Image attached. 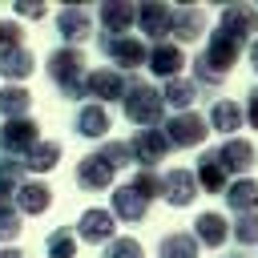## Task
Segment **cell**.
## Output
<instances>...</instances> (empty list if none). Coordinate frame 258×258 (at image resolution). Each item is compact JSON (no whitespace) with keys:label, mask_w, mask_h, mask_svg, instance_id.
<instances>
[{"label":"cell","mask_w":258,"mask_h":258,"mask_svg":"<svg viewBox=\"0 0 258 258\" xmlns=\"http://www.w3.org/2000/svg\"><path fill=\"white\" fill-rule=\"evenodd\" d=\"M157 189H161V173H153V169H137L133 181H125L121 189H113V210H109V214H113L117 222L137 226V222L149 218V206H153Z\"/></svg>","instance_id":"cell-1"},{"label":"cell","mask_w":258,"mask_h":258,"mask_svg":"<svg viewBox=\"0 0 258 258\" xmlns=\"http://www.w3.org/2000/svg\"><path fill=\"white\" fill-rule=\"evenodd\" d=\"M44 73L48 81L60 89V97L69 101H81L85 97V77H89V64H85V52L81 48H52L48 60H44Z\"/></svg>","instance_id":"cell-2"},{"label":"cell","mask_w":258,"mask_h":258,"mask_svg":"<svg viewBox=\"0 0 258 258\" xmlns=\"http://www.w3.org/2000/svg\"><path fill=\"white\" fill-rule=\"evenodd\" d=\"M121 109H125V117H129L137 129H157L161 117H165L161 93H157L149 81H137V77H129V89H125V97H121Z\"/></svg>","instance_id":"cell-3"},{"label":"cell","mask_w":258,"mask_h":258,"mask_svg":"<svg viewBox=\"0 0 258 258\" xmlns=\"http://www.w3.org/2000/svg\"><path fill=\"white\" fill-rule=\"evenodd\" d=\"M97 48L105 52V60H109V69H117V73H133V69H141L145 60H149V44L141 40V36H133V32H125V36H97Z\"/></svg>","instance_id":"cell-4"},{"label":"cell","mask_w":258,"mask_h":258,"mask_svg":"<svg viewBox=\"0 0 258 258\" xmlns=\"http://www.w3.org/2000/svg\"><path fill=\"white\" fill-rule=\"evenodd\" d=\"M161 133H165L169 149H198V145L206 141L210 125H206V117H202L198 109H185V113H173V117L161 125Z\"/></svg>","instance_id":"cell-5"},{"label":"cell","mask_w":258,"mask_h":258,"mask_svg":"<svg viewBox=\"0 0 258 258\" xmlns=\"http://www.w3.org/2000/svg\"><path fill=\"white\" fill-rule=\"evenodd\" d=\"M40 141V125L32 117H20V121H4L0 125V157H12V161H24L28 149Z\"/></svg>","instance_id":"cell-6"},{"label":"cell","mask_w":258,"mask_h":258,"mask_svg":"<svg viewBox=\"0 0 258 258\" xmlns=\"http://www.w3.org/2000/svg\"><path fill=\"white\" fill-rule=\"evenodd\" d=\"M125 89H129V77H125V73H117V69H109V64L89 69V77H85V97H89L93 105L121 101V97H125Z\"/></svg>","instance_id":"cell-7"},{"label":"cell","mask_w":258,"mask_h":258,"mask_svg":"<svg viewBox=\"0 0 258 258\" xmlns=\"http://www.w3.org/2000/svg\"><path fill=\"white\" fill-rule=\"evenodd\" d=\"M125 145H129V157H133L141 169H153L161 157H169V141H165L161 125H157V129H137Z\"/></svg>","instance_id":"cell-8"},{"label":"cell","mask_w":258,"mask_h":258,"mask_svg":"<svg viewBox=\"0 0 258 258\" xmlns=\"http://www.w3.org/2000/svg\"><path fill=\"white\" fill-rule=\"evenodd\" d=\"M77 242H89V246H105V242H113L117 238V218L109 214V210H101V206H93V210H85L81 214V222H77Z\"/></svg>","instance_id":"cell-9"},{"label":"cell","mask_w":258,"mask_h":258,"mask_svg":"<svg viewBox=\"0 0 258 258\" xmlns=\"http://www.w3.org/2000/svg\"><path fill=\"white\" fill-rule=\"evenodd\" d=\"M254 28H258V8H250V4H230L222 12V24H218V32L238 40V44H250Z\"/></svg>","instance_id":"cell-10"},{"label":"cell","mask_w":258,"mask_h":258,"mask_svg":"<svg viewBox=\"0 0 258 258\" xmlns=\"http://www.w3.org/2000/svg\"><path fill=\"white\" fill-rule=\"evenodd\" d=\"M56 32L64 36V44H69V48H77L81 40H89V36H93V12H89V8H81V4L60 8V12H56Z\"/></svg>","instance_id":"cell-11"},{"label":"cell","mask_w":258,"mask_h":258,"mask_svg":"<svg viewBox=\"0 0 258 258\" xmlns=\"http://www.w3.org/2000/svg\"><path fill=\"white\" fill-rule=\"evenodd\" d=\"M214 153H218V165L226 169V177L230 173H250L254 161H258V149L246 137H226V145H218Z\"/></svg>","instance_id":"cell-12"},{"label":"cell","mask_w":258,"mask_h":258,"mask_svg":"<svg viewBox=\"0 0 258 258\" xmlns=\"http://www.w3.org/2000/svg\"><path fill=\"white\" fill-rule=\"evenodd\" d=\"M145 69H149L153 77H161V81H173V77H181V69H185V52H181L173 40L149 44V60H145Z\"/></svg>","instance_id":"cell-13"},{"label":"cell","mask_w":258,"mask_h":258,"mask_svg":"<svg viewBox=\"0 0 258 258\" xmlns=\"http://www.w3.org/2000/svg\"><path fill=\"white\" fill-rule=\"evenodd\" d=\"M157 198H165L169 206H189L194 198H198V181H194V169H165L161 173V189H157Z\"/></svg>","instance_id":"cell-14"},{"label":"cell","mask_w":258,"mask_h":258,"mask_svg":"<svg viewBox=\"0 0 258 258\" xmlns=\"http://www.w3.org/2000/svg\"><path fill=\"white\" fill-rule=\"evenodd\" d=\"M12 206H16V214L24 218H36V214H44L48 206H52V189H48V181H40V177H24V185L12 194Z\"/></svg>","instance_id":"cell-15"},{"label":"cell","mask_w":258,"mask_h":258,"mask_svg":"<svg viewBox=\"0 0 258 258\" xmlns=\"http://www.w3.org/2000/svg\"><path fill=\"white\" fill-rule=\"evenodd\" d=\"M137 24L153 44H161L173 32V4H137Z\"/></svg>","instance_id":"cell-16"},{"label":"cell","mask_w":258,"mask_h":258,"mask_svg":"<svg viewBox=\"0 0 258 258\" xmlns=\"http://www.w3.org/2000/svg\"><path fill=\"white\" fill-rule=\"evenodd\" d=\"M97 20H101V32L105 36H125L137 20V8L133 4H121V0H109L97 8Z\"/></svg>","instance_id":"cell-17"},{"label":"cell","mask_w":258,"mask_h":258,"mask_svg":"<svg viewBox=\"0 0 258 258\" xmlns=\"http://www.w3.org/2000/svg\"><path fill=\"white\" fill-rule=\"evenodd\" d=\"M173 44L181 48L185 40H198V36H206V16H202V8L198 4H177L173 8Z\"/></svg>","instance_id":"cell-18"},{"label":"cell","mask_w":258,"mask_h":258,"mask_svg":"<svg viewBox=\"0 0 258 258\" xmlns=\"http://www.w3.org/2000/svg\"><path fill=\"white\" fill-rule=\"evenodd\" d=\"M113 177H117V173L109 169V161L97 157V149H93L89 157L77 161V185H81V189H109Z\"/></svg>","instance_id":"cell-19"},{"label":"cell","mask_w":258,"mask_h":258,"mask_svg":"<svg viewBox=\"0 0 258 258\" xmlns=\"http://www.w3.org/2000/svg\"><path fill=\"white\" fill-rule=\"evenodd\" d=\"M194 181H198V194L206 189V194H226V185H230V177H226V169L218 165V153L214 149H206L202 157H198V169H194Z\"/></svg>","instance_id":"cell-20"},{"label":"cell","mask_w":258,"mask_h":258,"mask_svg":"<svg viewBox=\"0 0 258 258\" xmlns=\"http://www.w3.org/2000/svg\"><path fill=\"white\" fill-rule=\"evenodd\" d=\"M189 234L198 238V246L218 250V246L230 238V222H226L218 210H206V214H198V222H194V230H189Z\"/></svg>","instance_id":"cell-21"},{"label":"cell","mask_w":258,"mask_h":258,"mask_svg":"<svg viewBox=\"0 0 258 258\" xmlns=\"http://www.w3.org/2000/svg\"><path fill=\"white\" fill-rule=\"evenodd\" d=\"M109 125H113V121H109V109H105V105H93V101L81 105V109H77V121H73V129H77L81 137H89V141H101V137L109 133Z\"/></svg>","instance_id":"cell-22"},{"label":"cell","mask_w":258,"mask_h":258,"mask_svg":"<svg viewBox=\"0 0 258 258\" xmlns=\"http://www.w3.org/2000/svg\"><path fill=\"white\" fill-rule=\"evenodd\" d=\"M206 125L210 129H218V133H226V137H234L242 125H246V117H242V105L238 101H214L210 105V117H206Z\"/></svg>","instance_id":"cell-23"},{"label":"cell","mask_w":258,"mask_h":258,"mask_svg":"<svg viewBox=\"0 0 258 258\" xmlns=\"http://www.w3.org/2000/svg\"><path fill=\"white\" fill-rule=\"evenodd\" d=\"M32 73H36V56H32L28 48H12V52H0V77H4V81L20 85V81H28Z\"/></svg>","instance_id":"cell-24"},{"label":"cell","mask_w":258,"mask_h":258,"mask_svg":"<svg viewBox=\"0 0 258 258\" xmlns=\"http://www.w3.org/2000/svg\"><path fill=\"white\" fill-rule=\"evenodd\" d=\"M157 93H161V101H165L169 109H177V113L194 109V101H198V85H194L189 77H173V81H165Z\"/></svg>","instance_id":"cell-25"},{"label":"cell","mask_w":258,"mask_h":258,"mask_svg":"<svg viewBox=\"0 0 258 258\" xmlns=\"http://www.w3.org/2000/svg\"><path fill=\"white\" fill-rule=\"evenodd\" d=\"M226 206H230L234 214H258V181H254V177L230 181V185H226Z\"/></svg>","instance_id":"cell-26"},{"label":"cell","mask_w":258,"mask_h":258,"mask_svg":"<svg viewBox=\"0 0 258 258\" xmlns=\"http://www.w3.org/2000/svg\"><path fill=\"white\" fill-rule=\"evenodd\" d=\"M28 109H32V93L24 85H4L0 89V117L4 121H20V117H28Z\"/></svg>","instance_id":"cell-27"},{"label":"cell","mask_w":258,"mask_h":258,"mask_svg":"<svg viewBox=\"0 0 258 258\" xmlns=\"http://www.w3.org/2000/svg\"><path fill=\"white\" fill-rule=\"evenodd\" d=\"M56 161H60V141H44L40 137L24 157V173H48V169H56Z\"/></svg>","instance_id":"cell-28"},{"label":"cell","mask_w":258,"mask_h":258,"mask_svg":"<svg viewBox=\"0 0 258 258\" xmlns=\"http://www.w3.org/2000/svg\"><path fill=\"white\" fill-rule=\"evenodd\" d=\"M157 254H161V258H198V238H194L189 230H173V234L161 238Z\"/></svg>","instance_id":"cell-29"},{"label":"cell","mask_w":258,"mask_h":258,"mask_svg":"<svg viewBox=\"0 0 258 258\" xmlns=\"http://www.w3.org/2000/svg\"><path fill=\"white\" fill-rule=\"evenodd\" d=\"M44 254L48 258H73L77 254V234L69 226H56L48 238H44Z\"/></svg>","instance_id":"cell-30"},{"label":"cell","mask_w":258,"mask_h":258,"mask_svg":"<svg viewBox=\"0 0 258 258\" xmlns=\"http://www.w3.org/2000/svg\"><path fill=\"white\" fill-rule=\"evenodd\" d=\"M24 161H12V157H0V194L4 198H12L20 185H24Z\"/></svg>","instance_id":"cell-31"},{"label":"cell","mask_w":258,"mask_h":258,"mask_svg":"<svg viewBox=\"0 0 258 258\" xmlns=\"http://www.w3.org/2000/svg\"><path fill=\"white\" fill-rule=\"evenodd\" d=\"M20 230H24V222L12 206V198H0V242H16Z\"/></svg>","instance_id":"cell-32"},{"label":"cell","mask_w":258,"mask_h":258,"mask_svg":"<svg viewBox=\"0 0 258 258\" xmlns=\"http://www.w3.org/2000/svg\"><path fill=\"white\" fill-rule=\"evenodd\" d=\"M97 157L101 161H109V169L117 173V169H125V165H133V157H129V145L125 141H105L101 149H97Z\"/></svg>","instance_id":"cell-33"},{"label":"cell","mask_w":258,"mask_h":258,"mask_svg":"<svg viewBox=\"0 0 258 258\" xmlns=\"http://www.w3.org/2000/svg\"><path fill=\"white\" fill-rule=\"evenodd\" d=\"M230 234L242 242V246H258V214H238L230 222Z\"/></svg>","instance_id":"cell-34"},{"label":"cell","mask_w":258,"mask_h":258,"mask_svg":"<svg viewBox=\"0 0 258 258\" xmlns=\"http://www.w3.org/2000/svg\"><path fill=\"white\" fill-rule=\"evenodd\" d=\"M101 258H145V250H141L137 238H113V242H105Z\"/></svg>","instance_id":"cell-35"},{"label":"cell","mask_w":258,"mask_h":258,"mask_svg":"<svg viewBox=\"0 0 258 258\" xmlns=\"http://www.w3.org/2000/svg\"><path fill=\"white\" fill-rule=\"evenodd\" d=\"M12 48H24V28L16 20H0V52H12Z\"/></svg>","instance_id":"cell-36"},{"label":"cell","mask_w":258,"mask_h":258,"mask_svg":"<svg viewBox=\"0 0 258 258\" xmlns=\"http://www.w3.org/2000/svg\"><path fill=\"white\" fill-rule=\"evenodd\" d=\"M242 117H246V125L258 129V89H250V97L242 101Z\"/></svg>","instance_id":"cell-37"},{"label":"cell","mask_w":258,"mask_h":258,"mask_svg":"<svg viewBox=\"0 0 258 258\" xmlns=\"http://www.w3.org/2000/svg\"><path fill=\"white\" fill-rule=\"evenodd\" d=\"M48 8L44 4H16V16H24V20H40Z\"/></svg>","instance_id":"cell-38"},{"label":"cell","mask_w":258,"mask_h":258,"mask_svg":"<svg viewBox=\"0 0 258 258\" xmlns=\"http://www.w3.org/2000/svg\"><path fill=\"white\" fill-rule=\"evenodd\" d=\"M246 48H250V64H254V73H258V36H254Z\"/></svg>","instance_id":"cell-39"},{"label":"cell","mask_w":258,"mask_h":258,"mask_svg":"<svg viewBox=\"0 0 258 258\" xmlns=\"http://www.w3.org/2000/svg\"><path fill=\"white\" fill-rule=\"evenodd\" d=\"M0 258H24V250H16V246H4V250H0Z\"/></svg>","instance_id":"cell-40"},{"label":"cell","mask_w":258,"mask_h":258,"mask_svg":"<svg viewBox=\"0 0 258 258\" xmlns=\"http://www.w3.org/2000/svg\"><path fill=\"white\" fill-rule=\"evenodd\" d=\"M226 258H246V254H226Z\"/></svg>","instance_id":"cell-41"}]
</instances>
